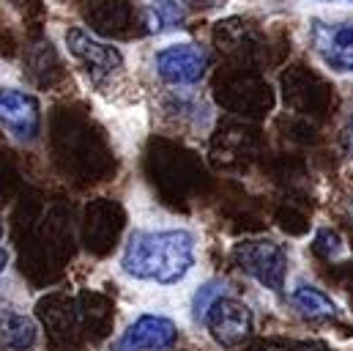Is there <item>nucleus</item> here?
<instances>
[{"label":"nucleus","instance_id":"obj_1","mask_svg":"<svg viewBox=\"0 0 353 351\" xmlns=\"http://www.w3.org/2000/svg\"><path fill=\"white\" fill-rule=\"evenodd\" d=\"M194 266V236L183 228L132 231L121 256L123 274L140 283L178 285Z\"/></svg>","mask_w":353,"mask_h":351},{"label":"nucleus","instance_id":"obj_2","mask_svg":"<svg viewBox=\"0 0 353 351\" xmlns=\"http://www.w3.org/2000/svg\"><path fill=\"white\" fill-rule=\"evenodd\" d=\"M236 263L252 274L263 288L279 294L285 288V274H288V256L279 245L268 242V239H250V242H239L233 250Z\"/></svg>","mask_w":353,"mask_h":351},{"label":"nucleus","instance_id":"obj_3","mask_svg":"<svg viewBox=\"0 0 353 351\" xmlns=\"http://www.w3.org/2000/svg\"><path fill=\"white\" fill-rule=\"evenodd\" d=\"M178 341V327L173 319L159 313L137 316L115 341L110 351H168Z\"/></svg>","mask_w":353,"mask_h":351},{"label":"nucleus","instance_id":"obj_4","mask_svg":"<svg viewBox=\"0 0 353 351\" xmlns=\"http://www.w3.org/2000/svg\"><path fill=\"white\" fill-rule=\"evenodd\" d=\"M205 330L211 332V338L222 346H239L250 338L252 332V313L244 302L233 299V296H219L203 316Z\"/></svg>","mask_w":353,"mask_h":351},{"label":"nucleus","instance_id":"obj_5","mask_svg":"<svg viewBox=\"0 0 353 351\" xmlns=\"http://www.w3.org/2000/svg\"><path fill=\"white\" fill-rule=\"evenodd\" d=\"M0 126H6L19 140H33L41 129L39 99L17 88H3L0 91Z\"/></svg>","mask_w":353,"mask_h":351},{"label":"nucleus","instance_id":"obj_6","mask_svg":"<svg viewBox=\"0 0 353 351\" xmlns=\"http://www.w3.org/2000/svg\"><path fill=\"white\" fill-rule=\"evenodd\" d=\"M312 47L334 72H353V22H312Z\"/></svg>","mask_w":353,"mask_h":351},{"label":"nucleus","instance_id":"obj_7","mask_svg":"<svg viewBox=\"0 0 353 351\" xmlns=\"http://www.w3.org/2000/svg\"><path fill=\"white\" fill-rule=\"evenodd\" d=\"M162 80L173 86H192L205 75V53L197 44H170L154 58Z\"/></svg>","mask_w":353,"mask_h":351},{"label":"nucleus","instance_id":"obj_8","mask_svg":"<svg viewBox=\"0 0 353 351\" xmlns=\"http://www.w3.org/2000/svg\"><path fill=\"white\" fill-rule=\"evenodd\" d=\"M66 44H69L72 55L80 58V61L88 66V72L96 80L112 75V72L121 69V64H123V58H121V53H118L115 47H110V44L93 39L90 33L80 30V28H74V30L66 33Z\"/></svg>","mask_w":353,"mask_h":351},{"label":"nucleus","instance_id":"obj_9","mask_svg":"<svg viewBox=\"0 0 353 351\" xmlns=\"http://www.w3.org/2000/svg\"><path fill=\"white\" fill-rule=\"evenodd\" d=\"M0 341L11 349H30L36 341V327L22 313H0Z\"/></svg>","mask_w":353,"mask_h":351},{"label":"nucleus","instance_id":"obj_10","mask_svg":"<svg viewBox=\"0 0 353 351\" xmlns=\"http://www.w3.org/2000/svg\"><path fill=\"white\" fill-rule=\"evenodd\" d=\"M290 299H293V305H296L304 316H334V313H337V305H334L321 288L307 285V283L296 285L293 294H290Z\"/></svg>","mask_w":353,"mask_h":351},{"label":"nucleus","instance_id":"obj_11","mask_svg":"<svg viewBox=\"0 0 353 351\" xmlns=\"http://www.w3.org/2000/svg\"><path fill=\"white\" fill-rule=\"evenodd\" d=\"M219 296H225V285H219V283H208V285H203V288L197 291V299H194V316L203 321L205 310H208Z\"/></svg>","mask_w":353,"mask_h":351},{"label":"nucleus","instance_id":"obj_12","mask_svg":"<svg viewBox=\"0 0 353 351\" xmlns=\"http://www.w3.org/2000/svg\"><path fill=\"white\" fill-rule=\"evenodd\" d=\"M6 261H8V253H6V245H3V228H0V272L6 269Z\"/></svg>","mask_w":353,"mask_h":351},{"label":"nucleus","instance_id":"obj_13","mask_svg":"<svg viewBox=\"0 0 353 351\" xmlns=\"http://www.w3.org/2000/svg\"><path fill=\"white\" fill-rule=\"evenodd\" d=\"M351 3H353V0H351Z\"/></svg>","mask_w":353,"mask_h":351}]
</instances>
